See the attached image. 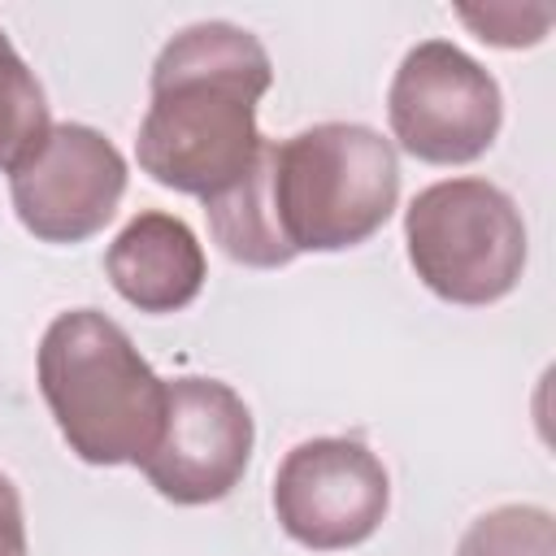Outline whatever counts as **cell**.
Here are the masks:
<instances>
[{
  "mask_svg": "<svg viewBox=\"0 0 556 556\" xmlns=\"http://www.w3.org/2000/svg\"><path fill=\"white\" fill-rule=\"evenodd\" d=\"M387 122L408 156L426 165H469L495 143L504 96L491 70L465 48L426 39L408 48L387 87Z\"/></svg>",
  "mask_w": 556,
  "mask_h": 556,
  "instance_id": "cell-5",
  "label": "cell"
},
{
  "mask_svg": "<svg viewBox=\"0 0 556 556\" xmlns=\"http://www.w3.org/2000/svg\"><path fill=\"white\" fill-rule=\"evenodd\" d=\"M391 504L382 460L348 434L295 443L274 473V517L308 552H343L365 543Z\"/></svg>",
  "mask_w": 556,
  "mask_h": 556,
  "instance_id": "cell-6",
  "label": "cell"
},
{
  "mask_svg": "<svg viewBox=\"0 0 556 556\" xmlns=\"http://www.w3.org/2000/svg\"><path fill=\"white\" fill-rule=\"evenodd\" d=\"M39 395L87 465H143L165 430L169 382L100 308L56 313L35 356Z\"/></svg>",
  "mask_w": 556,
  "mask_h": 556,
  "instance_id": "cell-3",
  "label": "cell"
},
{
  "mask_svg": "<svg viewBox=\"0 0 556 556\" xmlns=\"http://www.w3.org/2000/svg\"><path fill=\"white\" fill-rule=\"evenodd\" d=\"M274 83L269 52L235 22L178 30L152 65V104L139 122V169L182 195L217 200L265 148L256 104Z\"/></svg>",
  "mask_w": 556,
  "mask_h": 556,
  "instance_id": "cell-2",
  "label": "cell"
},
{
  "mask_svg": "<svg viewBox=\"0 0 556 556\" xmlns=\"http://www.w3.org/2000/svg\"><path fill=\"white\" fill-rule=\"evenodd\" d=\"M252 443L256 426L235 387L217 378H174L165 430L139 469L156 495L195 508L226 500L239 486Z\"/></svg>",
  "mask_w": 556,
  "mask_h": 556,
  "instance_id": "cell-8",
  "label": "cell"
},
{
  "mask_svg": "<svg viewBox=\"0 0 556 556\" xmlns=\"http://www.w3.org/2000/svg\"><path fill=\"white\" fill-rule=\"evenodd\" d=\"M113 291L139 313H178L204 287V248L195 230L161 208L130 217L104 252Z\"/></svg>",
  "mask_w": 556,
  "mask_h": 556,
  "instance_id": "cell-9",
  "label": "cell"
},
{
  "mask_svg": "<svg viewBox=\"0 0 556 556\" xmlns=\"http://www.w3.org/2000/svg\"><path fill=\"white\" fill-rule=\"evenodd\" d=\"M400 200L391 139L361 122H317L265 139L252 169L204 204L213 243L252 269L291 265L300 252H348L374 239Z\"/></svg>",
  "mask_w": 556,
  "mask_h": 556,
  "instance_id": "cell-1",
  "label": "cell"
},
{
  "mask_svg": "<svg viewBox=\"0 0 556 556\" xmlns=\"http://www.w3.org/2000/svg\"><path fill=\"white\" fill-rule=\"evenodd\" d=\"M456 556H556V517L543 504H500L469 521Z\"/></svg>",
  "mask_w": 556,
  "mask_h": 556,
  "instance_id": "cell-11",
  "label": "cell"
},
{
  "mask_svg": "<svg viewBox=\"0 0 556 556\" xmlns=\"http://www.w3.org/2000/svg\"><path fill=\"white\" fill-rule=\"evenodd\" d=\"M48 100L35 78V70L22 61V52L0 30V169L9 174L17 161H26L39 139L48 135Z\"/></svg>",
  "mask_w": 556,
  "mask_h": 556,
  "instance_id": "cell-10",
  "label": "cell"
},
{
  "mask_svg": "<svg viewBox=\"0 0 556 556\" xmlns=\"http://www.w3.org/2000/svg\"><path fill=\"white\" fill-rule=\"evenodd\" d=\"M126 195V156L96 126H48L39 148L9 169L17 222L39 243H83L100 235Z\"/></svg>",
  "mask_w": 556,
  "mask_h": 556,
  "instance_id": "cell-7",
  "label": "cell"
},
{
  "mask_svg": "<svg viewBox=\"0 0 556 556\" xmlns=\"http://www.w3.org/2000/svg\"><path fill=\"white\" fill-rule=\"evenodd\" d=\"M456 17L495 48H534L552 26V4H460Z\"/></svg>",
  "mask_w": 556,
  "mask_h": 556,
  "instance_id": "cell-12",
  "label": "cell"
},
{
  "mask_svg": "<svg viewBox=\"0 0 556 556\" xmlns=\"http://www.w3.org/2000/svg\"><path fill=\"white\" fill-rule=\"evenodd\" d=\"M0 556H30L26 547V513L13 478L0 469Z\"/></svg>",
  "mask_w": 556,
  "mask_h": 556,
  "instance_id": "cell-13",
  "label": "cell"
},
{
  "mask_svg": "<svg viewBox=\"0 0 556 556\" xmlns=\"http://www.w3.org/2000/svg\"><path fill=\"white\" fill-rule=\"evenodd\" d=\"M413 274L447 304L504 300L526 269V222L517 200L486 178H443L404 208Z\"/></svg>",
  "mask_w": 556,
  "mask_h": 556,
  "instance_id": "cell-4",
  "label": "cell"
}]
</instances>
